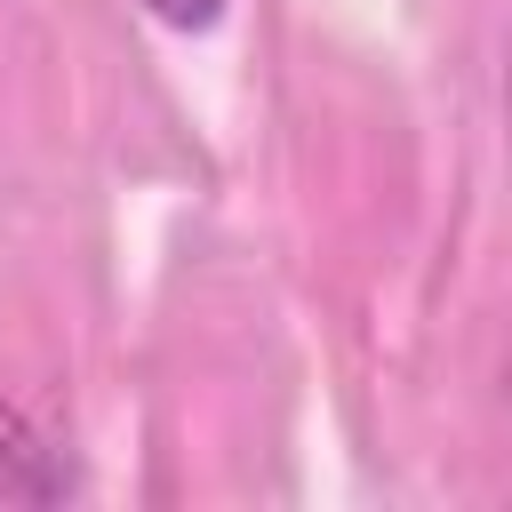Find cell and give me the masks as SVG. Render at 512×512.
Here are the masks:
<instances>
[{"label":"cell","instance_id":"obj_1","mask_svg":"<svg viewBox=\"0 0 512 512\" xmlns=\"http://www.w3.org/2000/svg\"><path fill=\"white\" fill-rule=\"evenodd\" d=\"M144 8H152L168 32H208V24L224 16V0H144Z\"/></svg>","mask_w":512,"mask_h":512}]
</instances>
